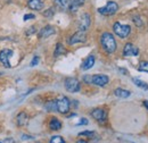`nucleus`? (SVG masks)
<instances>
[{
  "label": "nucleus",
  "mask_w": 148,
  "mask_h": 143,
  "mask_svg": "<svg viewBox=\"0 0 148 143\" xmlns=\"http://www.w3.org/2000/svg\"><path fill=\"white\" fill-rule=\"evenodd\" d=\"M144 106L148 109V101H144Z\"/></svg>",
  "instance_id": "f704fd0d"
},
{
  "label": "nucleus",
  "mask_w": 148,
  "mask_h": 143,
  "mask_svg": "<svg viewBox=\"0 0 148 143\" xmlns=\"http://www.w3.org/2000/svg\"><path fill=\"white\" fill-rule=\"evenodd\" d=\"M65 52H66V50H65L64 46H63L62 43H57L56 49H55V52H54V56H55V57H58V56L65 54Z\"/></svg>",
  "instance_id": "412c9836"
},
{
  "label": "nucleus",
  "mask_w": 148,
  "mask_h": 143,
  "mask_svg": "<svg viewBox=\"0 0 148 143\" xmlns=\"http://www.w3.org/2000/svg\"><path fill=\"white\" fill-rule=\"evenodd\" d=\"M37 143H40V142H37Z\"/></svg>",
  "instance_id": "c9c22d12"
},
{
  "label": "nucleus",
  "mask_w": 148,
  "mask_h": 143,
  "mask_svg": "<svg viewBox=\"0 0 148 143\" xmlns=\"http://www.w3.org/2000/svg\"><path fill=\"white\" fill-rule=\"evenodd\" d=\"M56 6L63 10H70L71 0H55Z\"/></svg>",
  "instance_id": "2eb2a0df"
},
{
  "label": "nucleus",
  "mask_w": 148,
  "mask_h": 143,
  "mask_svg": "<svg viewBox=\"0 0 148 143\" xmlns=\"http://www.w3.org/2000/svg\"><path fill=\"white\" fill-rule=\"evenodd\" d=\"M117 9H119V6L115 1H108L104 7L98 8V13H100L101 15H105V16H111L117 12Z\"/></svg>",
  "instance_id": "f03ea898"
},
{
  "label": "nucleus",
  "mask_w": 148,
  "mask_h": 143,
  "mask_svg": "<svg viewBox=\"0 0 148 143\" xmlns=\"http://www.w3.org/2000/svg\"><path fill=\"white\" fill-rule=\"evenodd\" d=\"M55 33H56L55 27H53V26H50V25H47V26H45V27L40 31L39 36H40L41 39H46V37L53 35V34H55Z\"/></svg>",
  "instance_id": "f8f14e48"
},
{
  "label": "nucleus",
  "mask_w": 148,
  "mask_h": 143,
  "mask_svg": "<svg viewBox=\"0 0 148 143\" xmlns=\"http://www.w3.org/2000/svg\"><path fill=\"white\" fill-rule=\"evenodd\" d=\"M139 71L148 73V61H143V63H140V65H139Z\"/></svg>",
  "instance_id": "b1692460"
},
{
  "label": "nucleus",
  "mask_w": 148,
  "mask_h": 143,
  "mask_svg": "<svg viewBox=\"0 0 148 143\" xmlns=\"http://www.w3.org/2000/svg\"><path fill=\"white\" fill-rule=\"evenodd\" d=\"M64 85H65V89L67 90L69 92H71V93L79 92L80 89H81V84H80L79 80L75 78V77H69V78H66Z\"/></svg>",
  "instance_id": "20e7f679"
},
{
  "label": "nucleus",
  "mask_w": 148,
  "mask_h": 143,
  "mask_svg": "<svg viewBox=\"0 0 148 143\" xmlns=\"http://www.w3.org/2000/svg\"><path fill=\"white\" fill-rule=\"evenodd\" d=\"M54 13H55V12H54V9H53V8H50V9H48V10H46V12L43 13V15H45L46 17H51V16L54 15Z\"/></svg>",
  "instance_id": "bb28decb"
},
{
  "label": "nucleus",
  "mask_w": 148,
  "mask_h": 143,
  "mask_svg": "<svg viewBox=\"0 0 148 143\" xmlns=\"http://www.w3.org/2000/svg\"><path fill=\"white\" fill-rule=\"evenodd\" d=\"M76 143H88L87 141H84V140H77Z\"/></svg>",
  "instance_id": "72a5a7b5"
},
{
  "label": "nucleus",
  "mask_w": 148,
  "mask_h": 143,
  "mask_svg": "<svg viewBox=\"0 0 148 143\" xmlns=\"http://www.w3.org/2000/svg\"><path fill=\"white\" fill-rule=\"evenodd\" d=\"M0 143H1V142H0Z\"/></svg>",
  "instance_id": "e433bc0d"
},
{
  "label": "nucleus",
  "mask_w": 148,
  "mask_h": 143,
  "mask_svg": "<svg viewBox=\"0 0 148 143\" xmlns=\"http://www.w3.org/2000/svg\"><path fill=\"white\" fill-rule=\"evenodd\" d=\"M83 81L86 83H88V84H91V76L90 75H84L83 76Z\"/></svg>",
  "instance_id": "c85d7f7f"
},
{
  "label": "nucleus",
  "mask_w": 148,
  "mask_h": 143,
  "mask_svg": "<svg viewBox=\"0 0 148 143\" xmlns=\"http://www.w3.org/2000/svg\"><path fill=\"white\" fill-rule=\"evenodd\" d=\"M50 143H65L64 139L59 135H56V136H53L51 140H50Z\"/></svg>",
  "instance_id": "5701e85b"
},
{
  "label": "nucleus",
  "mask_w": 148,
  "mask_h": 143,
  "mask_svg": "<svg viewBox=\"0 0 148 143\" xmlns=\"http://www.w3.org/2000/svg\"><path fill=\"white\" fill-rule=\"evenodd\" d=\"M93 65H95V57H93L92 54H90V56H88V57L84 59V61H83L82 65H81V68H82L83 71H88V69L92 68Z\"/></svg>",
  "instance_id": "ddd939ff"
},
{
  "label": "nucleus",
  "mask_w": 148,
  "mask_h": 143,
  "mask_svg": "<svg viewBox=\"0 0 148 143\" xmlns=\"http://www.w3.org/2000/svg\"><path fill=\"white\" fill-rule=\"evenodd\" d=\"M86 0H71V6H70V12L75 13L79 7H81L84 3Z\"/></svg>",
  "instance_id": "dca6fc26"
},
{
  "label": "nucleus",
  "mask_w": 148,
  "mask_h": 143,
  "mask_svg": "<svg viewBox=\"0 0 148 143\" xmlns=\"http://www.w3.org/2000/svg\"><path fill=\"white\" fill-rule=\"evenodd\" d=\"M79 135H80V136H89V138H93V136H95V133H93V132H90V131H84V132H81Z\"/></svg>",
  "instance_id": "393cba45"
},
{
  "label": "nucleus",
  "mask_w": 148,
  "mask_h": 143,
  "mask_svg": "<svg viewBox=\"0 0 148 143\" xmlns=\"http://www.w3.org/2000/svg\"><path fill=\"white\" fill-rule=\"evenodd\" d=\"M132 82H133L138 88H140V89L148 90L147 83H146V82H144V81H141V80H139V78H132Z\"/></svg>",
  "instance_id": "aec40b11"
},
{
  "label": "nucleus",
  "mask_w": 148,
  "mask_h": 143,
  "mask_svg": "<svg viewBox=\"0 0 148 143\" xmlns=\"http://www.w3.org/2000/svg\"><path fill=\"white\" fill-rule=\"evenodd\" d=\"M108 82H110V78L106 75H93V76H91V84H95L97 86H105Z\"/></svg>",
  "instance_id": "1a4fd4ad"
},
{
  "label": "nucleus",
  "mask_w": 148,
  "mask_h": 143,
  "mask_svg": "<svg viewBox=\"0 0 148 143\" xmlns=\"http://www.w3.org/2000/svg\"><path fill=\"white\" fill-rule=\"evenodd\" d=\"M115 95L119 97V98H129L131 92L128 91V90H124V89H116L114 91Z\"/></svg>",
  "instance_id": "6ab92c4d"
},
{
  "label": "nucleus",
  "mask_w": 148,
  "mask_h": 143,
  "mask_svg": "<svg viewBox=\"0 0 148 143\" xmlns=\"http://www.w3.org/2000/svg\"><path fill=\"white\" fill-rule=\"evenodd\" d=\"M87 40V35H86V32L83 31H77L76 33H74L73 35L70 37L69 40V44H75V43H82V42H86Z\"/></svg>",
  "instance_id": "6e6552de"
},
{
  "label": "nucleus",
  "mask_w": 148,
  "mask_h": 143,
  "mask_svg": "<svg viewBox=\"0 0 148 143\" xmlns=\"http://www.w3.org/2000/svg\"><path fill=\"white\" fill-rule=\"evenodd\" d=\"M27 6L33 10H41L45 3L42 0H27Z\"/></svg>",
  "instance_id": "4468645a"
},
{
  "label": "nucleus",
  "mask_w": 148,
  "mask_h": 143,
  "mask_svg": "<svg viewBox=\"0 0 148 143\" xmlns=\"http://www.w3.org/2000/svg\"><path fill=\"white\" fill-rule=\"evenodd\" d=\"M133 22H134V24L137 25V26H141L143 25V22H141V19L139 16H134L133 17Z\"/></svg>",
  "instance_id": "cd10ccee"
},
{
  "label": "nucleus",
  "mask_w": 148,
  "mask_h": 143,
  "mask_svg": "<svg viewBox=\"0 0 148 143\" xmlns=\"http://www.w3.org/2000/svg\"><path fill=\"white\" fill-rule=\"evenodd\" d=\"M16 122H17V125L18 126H24L27 123V115L25 112H19L16 117Z\"/></svg>",
  "instance_id": "f3484780"
},
{
  "label": "nucleus",
  "mask_w": 148,
  "mask_h": 143,
  "mask_svg": "<svg viewBox=\"0 0 148 143\" xmlns=\"http://www.w3.org/2000/svg\"><path fill=\"white\" fill-rule=\"evenodd\" d=\"M90 23H91V17L88 13H84L80 16L79 19V31H83L87 32L88 29L90 27Z\"/></svg>",
  "instance_id": "39448f33"
},
{
  "label": "nucleus",
  "mask_w": 148,
  "mask_h": 143,
  "mask_svg": "<svg viewBox=\"0 0 148 143\" xmlns=\"http://www.w3.org/2000/svg\"><path fill=\"white\" fill-rule=\"evenodd\" d=\"M57 104V111L60 114H66L70 110V100L66 97H60L58 100H56Z\"/></svg>",
  "instance_id": "423d86ee"
},
{
  "label": "nucleus",
  "mask_w": 148,
  "mask_h": 143,
  "mask_svg": "<svg viewBox=\"0 0 148 143\" xmlns=\"http://www.w3.org/2000/svg\"><path fill=\"white\" fill-rule=\"evenodd\" d=\"M100 43L103 49L108 54H113L116 50V41L112 33H108V32L103 33L100 37Z\"/></svg>",
  "instance_id": "f257e3e1"
},
{
  "label": "nucleus",
  "mask_w": 148,
  "mask_h": 143,
  "mask_svg": "<svg viewBox=\"0 0 148 143\" xmlns=\"http://www.w3.org/2000/svg\"><path fill=\"white\" fill-rule=\"evenodd\" d=\"M5 143H14V140H13V139H7V140L5 141Z\"/></svg>",
  "instance_id": "473e14b6"
},
{
  "label": "nucleus",
  "mask_w": 148,
  "mask_h": 143,
  "mask_svg": "<svg viewBox=\"0 0 148 143\" xmlns=\"http://www.w3.org/2000/svg\"><path fill=\"white\" fill-rule=\"evenodd\" d=\"M14 51L10 49H3L0 51V63L6 67V68H10V63H9V58L13 56Z\"/></svg>",
  "instance_id": "0eeeda50"
},
{
  "label": "nucleus",
  "mask_w": 148,
  "mask_h": 143,
  "mask_svg": "<svg viewBox=\"0 0 148 143\" xmlns=\"http://www.w3.org/2000/svg\"><path fill=\"white\" fill-rule=\"evenodd\" d=\"M39 60H40V58H39L38 56H34V57H33V59H32V60H31V63H30V66H31V67L37 66L38 63H39Z\"/></svg>",
  "instance_id": "a878e982"
},
{
  "label": "nucleus",
  "mask_w": 148,
  "mask_h": 143,
  "mask_svg": "<svg viewBox=\"0 0 148 143\" xmlns=\"http://www.w3.org/2000/svg\"><path fill=\"white\" fill-rule=\"evenodd\" d=\"M139 54V49L133 46L132 43H127L124 46V49H123V56L125 57H133V56H138Z\"/></svg>",
  "instance_id": "9d476101"
},
{
  "label": "nucleus",
  "mask_w": 148,
  "mask_h": 143,
  "mask_svg": "<svg viewBox=\"0 0 148 143\" xmlns=\"http://www.w3.org/2000/svg\"><path fill=\"white\" fill-rule=\"evenodd\" d=\"M91 116H92L96 121H98V122L106 121V112H105V110H103L100 108L93 109L92 111H91Z\"/></svg>",
  "instance_id": "9b49d317"
},
{
  "label": "nucleus",
  "mask_w": 148,
  "mask_h": 143,
  "mask_svg": "<svg viewBox=\"0 0 148 143\" xmlns=\"http://www.w3.org/2000/svg\"><path fill=\"white\" fill-rule=\"evenodd\" d=\"M46 109L48 111H55L57 110V104H56V100H51L49 102L46 104Z\"/></svg>",
  "instance_id": "4be33fe9"
},
{
  "label": "nucleus",
  "mask_w": 148,
  "mask_h": 143,
  "mask_svg": "<svg viewBox=\"0 0 148 143\" xmlns=\"http://www.w3.org/2000/svg\"><path fill=\"white\" fill-rule=\"evenodd\" d=\"M113 31L117 36H120L122 39H125L131 32V27L129 25H123L121 23H115L113 25Z\"/></svg>",
  "instance_id": "7ed1b4c3"
},
{
  "label": "nucleus",
  "mask_w": 148,
  "mask_h": 143,
  "mask_svg": "<svg viewBox=\"0 0 148 143\" xmlns=\"http://www.w3.org/2000/svg\"><path fill=\"white\" fill-rule=\"evenodd\" d=\"M49 127L51 129H54V131H58V129L62 128V123H60L59 119H57L56 117H54V118H51V121L49 123Z\"/></svg>",
  "instance_id": "a211bd4d"
},
{
  "label": "nucleus",
  "mask_w": 148,
  "mask_h": 143,
  "mask_svg": "<svg viewBox=\"0 0 148 143\" xmlns=\"http://www.w3.org/2000/svg\"><path fill=\"white\" fill-rule=\"evenodd\" d=\"M87 124H88V121H87L86 118H82V119H81V121H80V122H79L76 125L80 126V125H87Z\"/></svg>",
  "instance_id": "7c9ffc66"
},
{
  "label": "nucleus",
  "mask_w": 148,
  "mask_h": 143,
  "mask_svg": "<svg viewBox=\"0 0 148 143\" xmlns=\"http://www.w3.org/2000/svg\"><path fill=\"white\" fill-rule=\"evenodd\" d=\"M30 29H31V30L27 32V35H29V34H31V33H34V32H36V29H34V27H30Z\"/></svg>",
  "instance_id": "2f4dec72"
},
{
  "label": "nucleus",
  "mask_w": 148,
  "mask_h": 143,
  "mask_svg": "<svg viewBox=\"0 0 148 143\" xmlns=\"http://www.w3.org/2000/svg\"><path fill=\"white\" fill-rule=\"evenodd\" d=\"M33 18H36V16L33 14H26V15H24V20H29V19H33Z\"/></svg>",
  "instance_id": "c756f323"
}]
</instances>
